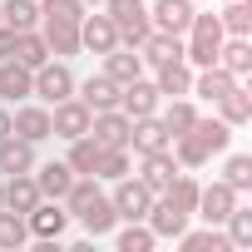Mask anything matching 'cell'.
Listing matches in <instances>:
<instances>
[{
	"instance_id": "obj_38",
	"label": "cell",
	"mask_w": 252,
	"mask_h": 252,
	"mask_svg": "<svg viewBox=\"0 0 252 252\" xmlns=\"http://www.w3.org/2000/svg\"><path fill=\"white\" fill-rule=\"evenodd\" d=\"M124 173H129V144H124V149H104L99 154V163H94V178H124Z\"/></svg>"
},
{
	"instance_id": "obj_2",
	"label": "cell",
	"mask_w": 252,
	"mask_h": 252,
	"mask_svg": "<svg viewBox=\"0 0 252 252\" xmlns=\"http://www.w3.org/2000/svg\"><path fill=\"white\" fill-rule=\"evenodd\" d=\"M109 203H114V213H119V222H144L149 218V208H154V193L139 183V178H114V193H109Z\"/></svg>"
},
{
	"instance_id": "obj_8",
	"label": "cell",
	"mask_w": 252,
	"mask_h": 252,
	"mask_svg": "<svg viewBox=\"0 0 252 252\" xmlns=\"http://www.w3.org/2000/svg\"><path fill=\"white\" fill-rule=\"evenodd\" d=\"M149 25L163 35H188L193 25V0H154L149 5Z\"/></svg>"
},
{
	"instance_id": "obj_31",
	"label": "cell",
	"mask_w": 252,
	"mask_h": 252,
	"mask_svg": "<svg viewBox=\"0 0 252 252\" xmlns=\"http://www.w3.org/2000/svg\"><path fill=\"white\" fill-rule=\"evenodd\" d=\"M198 188H203V183H198L193 173H183V168H178V173H173V183L163 188V198H168L173 208H183V213L193 218V208H198Z\"/></svg>"
},
{
	"instance_id": "obj_32",
	"label": "cell",
	"mask_w": 252,
	"mask_h": 252,
	"mask_svg": "<svg viewBox=\"0 0 252 252\" xmlns=\"http://www.w3.org/2000/svg\"><path fill=\"white\" fill-rule=\"evenodd\" d=\"M178 242H183V252H227V247H232V242H227V232H218L213 222H208L203 232H188V227H183V232H178Z\"/></svg>"
},
{
	"instance_id": "obj_35",
	"label": "cell",
	"mask_w": 252,
	"mask_h": 252,
	"mask_svg": "<svg viewBox=\"0 0 252 252\" xmlns=\"http://www.w3.org/2000/svg\"><path fill=\"white\" fill-rule=\"evenodd\" d=\"M193 119H198V109L188 104V94H178V99H173V104L163 109V129H168V134L178 139V134H188V129H193Z\"/></svg>"
},
{
	"instance_id": "obj_10",
	"label": "cell",
	"mask_w": 252,
	"mask_h": 252,
	"mask_svg": "<svg viewBox=\"0 0 252 252\" xmlns=\"http://www.w3.org/2000/svg\"><path fill=\"white\" fill-rule=\"evenodd\" d=\"M158 99H163V94H158V84H149L144 74H139V79H129V84L119 89V109L129 114V119H144V114H158Z\"/></svg>"
},
{
	"instance_id": "obj_22",
	"label": "cell",
	"mask_w": 252,
	"mask_h": 252,
	"mask_svg": "<svg viewBox=\"0 0 252 252\" xmlns=\"http://www.w3.org/2000/svg\"><path fill=\"white\" fill-rule=\"evenodd\" d=\"M158 69V94H168V99H178V94H188L193 89V64L188 60H168V64H154Z\"/></svg>"
},
{
	"instance_id": "obj_39",
	"label": "cell",
	"mask_w": 252,
	"mask_h": 252,
	"mask_svg": "<svg viewBox=\"0 0 252 252\" xmlns=\"http://www.w3.org/2000/svg\"><path fill=\"white\" fill-rule=\"evenodd\" d=\"M154 242H158V237H154L149 222H129V227L119 232V252H149Z\"/></svg>"
},
{
	"instance_id": "obj_7",
	"label": "cell",
	"mask_w": 252,
	"mask_h": 252,
	"mask_svg": "<svg viewBox=\"0 0 252 252\" xmlns=\"http://www.w3.org/2000/svg\"><path fill=\"white\" fill-rule=\"evenodd\" d=\"M232 208H237V188H227L222 178H218V183H208V188H198V208H193V213H198L203 222L222 227V218H227Z\"/></svg>"
},
{
	"instance_id": "obj_3",
	"label": "cell",
	"mask_w": 252,
	"mask_h": 252,
	"mask_svg": "<svg viewBox=\"0 0 252 252\" xmlns=\"http://www.w3.org/2000/svg\"><path fill=\"white\" fill-rule=\"evenodd\" d=\"M89 104L79 99V94H69V99H60L55 109H50V134L55 139H79V134H89Z\"/></svg>"
},
{
	"instance_id": "obj_21",
	"label": "cell",
	"mask_w": 252,
	"mask_h": 252,
	"mask_svg": "<svg viewBox=\"0 0 252 252\" xmlns=\"http://www.w3.org/2000/svg\"><path fill=\"white\" fill-rule=\"evenodd\" d=\"M218 64H222L232 79H242V74L252 69V40H247V35H232V40H222V45H218Z\"/></svg>"
},
{
	"instance_id": "obj_42",
	"label": "cell",
	"mask_w": 252,
	"mask_h": 252,
	"mask_svg": "<svg viewBox=\"0 0 252 252\" xmlns=\"http://www.w3.org/2000/svg\"><path fill=\"white\" fill-rule=\"evenodd\" d=\"M10 50H15V30L0 25V60H10Z\"/></svg>"
},
{
	"instance_id": "obj_12",
	"label": "cell",
	"mask_w": 252,
	"mask_h": 252,
	"mask_svg": "<svg viewBox=\"0 0 252 252\" xmlns=\"http://www.w3.org/2000/svg\"><path fill=\"white\" fill-rule=\"evenodd\" d=\"M30 94H35V69H25L20 60H0V99L25 104Z\"/></svg>"
},
{
	"instance_id": "obj_27",
	"label": "cell",
	"mask_w": 252,
	"mask_h": 252,
	"mask_svg": "<svg viewBox=\"0 0 252 252\" xmlns=\"http://www.w3.org/2000/svg\"><path fill=\"white\" fill-rule=\"evenodd\" d=\"M104 74H109L114 84H129V79H139V74H144V60H139V50H119V45H114V50L104 55Z\"/></svg>"
},
{
	"instance_id": "obj_34",
	"label": "cell",
	"mask_w": 252,
	"mask_h": 252,
	"mask_svg": "<svg viewBox=\"0 0 252 252\" xmlns=\"http://www.w3.org/2000/svg\"><path fill=\"white\" fill-rule=\"evenodd\" d=\"M99 154H104V149H99V144H94L89 134H79V139H69V158H64V163H69L74 173H94Z\"/></svg>"
},
{
	"instance_id": "obj_37",
	"label": "cell",
	"mask_w": 252,
	"mask_h": 252,
	"mask_svg": "<svg viewBox=\"0 0 252 252\" xmlns=\"http://www.w3.org/2000/svg\"><path fill=\"white\" fill-rule=\"evenodd\" d=\"M222 227H227V242L232 247H252V208H232L227 218H222Z\"/></svg>"
},
{
	"instance_id": "obj_17",
	"label": "cell",
	"mask_w": 252,
	"mask_h": 252,
	"mask_svg": "<svg viewBox=\"0 0 252 252\" xmlns=\"http://www.w3.org/2000/svg\"><path fill=\"white\" fill-rule=\"evenodd\" d=\"M144 222H149V227H154V237H178V232H183V227H188V213H183V208H173V203H168V198H163V193H158V198H154V208H149V218H144Z\"/></svg>"
},
{
	"instance_id": "obj_30",
	"label": "cell",
	"mask_w": 252,
	"mask_h": 252,
	"mask_svg": "<svg viewBox=\"0 0 252 252\" xmlns=\"http://www.w3.org/2000/svg\"><path fill=\"white\" fill-rule=\"evenodd\" d=\"M35 203H40L35 173H10V183H5V208H10V213H30Z\"/></svg>"
},
{
	"instance_id": "obj_43",
	"label": "cell",
	"mask_w": 252,
	"mask_h": 252,
	"mask_svg": "<svg viewBox=\"0 0 252 252\" xmlns=\"http://www.w3.org/2000/svg\"><path fill=\"white\" fill-rule=\"evenodd\" d=\"M10 134V109H0V139Z\"/></svg>"
},
{
	"instance_id": "obj_20",
	"label": "cell",
	"mask_w": 252,
	"mask_h": 252,
	"mask_svg": "<svg viewBox=\"0 0 252 252\" xmlns=\"http://www.w3.org/2000/svg\"><path fill=\"white\" fill-rule=\"evenodd\" d=\"M139 60H144V64H168V60H183V35H163V30H154V35L139 45Z\"/></svg>"
},
{
	"instance_id": "obj_5",
	"label": "cell",
	"mask_w": 252,
	"mask_h": 252,
	"mask_svg": "<svg viewBox=\"0 0 252 252\" xmlns=\"http://www.w3.org/2000/svg\"><path fill=\"white\" fill-rule=\"evenodd\" d=\"M25 222H30V237H40V242H45V237H55V242H60V237H64V227H69V213H64V203H60V198H40V203L25 213Z\"/></svg>"
},
{
	"instance_id": "obj_45",
	"label": "cell",
	"mask_w": 252,
	"mask_h": 252,
	"mask_svg": "<svg viewBox=\"0 0 252 252\" xmlns=\"http://www.w3.org/2000/svg\"><path fill=\"white\" fill-rule=\"evenodd\" d=\"M84 5H89V0H84ZM94 5H104V0H94Z\"/></svg>"
},
{
	"instance_id": "obj_9",
	"label": "cell",
	"mask_w": 252,
	"mask_h": 252,
	"mask_svg": "<svg viewBox=\"0 0 252 252\" xmlns=\"http://www.w3.org/2000/svg\"><path fill=\"white\" fill-rule=\"evenodd\" d=\"M40 35H45V50L55 60L79 55V20H50V15H40Z\"/></svg>"
},
{
	"instance_id": "obj_23",
	"label": "cell",
	"mask_w": 252,
	"mask_h": 252,
	"mask_svg": "<svg viewBox=\"0 0 252 252\" xmlns=\"http://www.w3.org/2000/svg\"><path fill=\"white\" fill-rule=\"evenodd\" d=\"M232 84H237V79H232V74H227L222 64H208V69H198V74H193V89H188V94H198V99L218 104V99H222V94H227Z\"/></svg>"
},
{
	"instance_id": "obj_33",
	"label": "cell",
	"mask_w": 252,
	"mask_h": 252,
	"mask_svg": "<svg viewBox=\"0 0 252 252\" xmlns=\"http://www.w3.org/2000/svg\"><path fill=\"white\" fill-rule=\"evenodd\" d=\"M25 242H30V222H25V213L0 208V247L15 252V247H25Z\"/></svg>"
},
{
	"instance_id": "obj_29",
	"label": "cell",
	"mask_w": 252,
	"mask_h": 252,
	"mask_svg": "<svg viewBox=\"0 0 252 252\" xmlns=\"http://www.w3.org/2000/svg\"><path fill=\"white\" fill-rule=\"evenodd\" d=\"M10 60H20L25 69H40V64L50 60L45 35H40V30H15V50H10Z\"/></svg>"
},
{
	"instance_id": "obj_11",
	"label": "cell",
	"mask_w": 252,
	"mask_h": 252,
	"mask_svg": "<svg viewBox=\"0 0 252 252\" xmlns=\"http://www.w3.org/2000/svg\"><path fill=\"white\" fill-rule=\"evenodd\" d=\"M10 134L25 139V144H45V139H50V109H40V104H20V109L10 114Z\"/></svg>"
},
{
	"instance_id": "obj_14",
	"label": "cell",
	"mask_w": 252,
	"mask_h": 252,
	"mask_svg": "<svg viewBox=\"0 0 252 252\" xmlns=\"http://www.w3.org/2000/svg\"><path fill=\"white\" fill-rule=\"evenodd\" d=\"M129 144H134V154H158V149L173 144V134L163 129V119H158V114H144V119H134Z\"/></svg>"
},
{
	"instance_id": "obj_28",
	"label": "cell",
	"mask_w": 252,
	"mask_h": 252,
	"mask_svg": "<svg viewBox=\"0 0 252 252\" xmlns=\"http://www.w3.org/2000/svg\"><path fill=\"white\" fill-rule=\"evenodd\" d=\"M0 25H10V30H40V0H0Z\"/></svg>"
},
{
	"instance_id": "obj_15",
	"label": "cell",
	"mask_w": 252,
	"mask_h": 252,
	"mask_svg": "<svg viewBox=\"0 0 252 252\" xmlns=\"http://www.w3.org/2000/svg\"><path fill=\"white\" fill-rule=\"evenodd\" d=\"M119 45V30L109 15H84L79 20V50H94V55H109Z\"/></svg>"
},
{
	"instance_id": "obj_25",
	"label": "cell",
	"mask_w": 252,
	"mask_h": 252,
	"mask_svg": "<svg viewBox=\"0 0 252 252\" xmlns=\"http://www.w3.org/2000/svg\"><path fill=\"white\" fill-rule=\"evenodd\" d=\"M74 178H79V173H74L69 163H55V158H50V163L35 173V188H40V198H64Z\"/></svg>"
},
{
	"instance_id": "obj_40",
	"label": "cell",
	"mask_w": 252,
	"mask_h": 252,
	"mask_svg": "<svg viewBox=\"0 0 252 252\" xmlns=\"http://www.w3.org/2000/svg\"><path fill=\"white\" fill-rule=\"evenodd\" d=\"M222 183L237 188V193H247V188H252V158H247V154H232L227 168H222Z\"/></svg>"
},
{
	"instance_id": "obj_24",
	"label": "cell",
	"mask_w": 252,
	"mask_h": 252,
	"mask_svg": "<svg viewBox=\"0 0 252 252\" xmlns=\"http://www.w3.org/2000/svg\"><path fill=\"white\" fill-rule=\"evenodd\" d=\"M188 134L208 149V158H213V154H227V144H232V129H227V124H222V119H203V114L193 119Z\"/></svg>"
},
{
	"instance_id": "obj_18",
	"label": "cell",
	"mask_w": 252,
	"mask_h": 252,
	"mask_svg": "<svg viewBox=\"0 0 252 252\" xmlns=\"http://www.w3.org/2000/svg\"><path fill=\"white\" fill-rule=\"evenodd\" d=\"M0 173H35V144L5 134L0 139Z\"/></svg>"
},
{
	"instance_id": "obj_13",
	"label": "cell",
	"mask_w": 252,
	"mask_h": 252,
	"mask_svg": "<svg viewBox=\"0 0 252 252\" xmlns=\"http://www.w3.org/2000/svg\"><path fill=\"white\" fill-rule=\"evenodd\" d=\"M144 158V173H139V183L158 198L168 183H173V173H178V158H173V149H158V154H139Z\"/></svg>"
},
{
	"instance_id": "obj_16",
	"label": "cell",
	"mask_w": 252,
	"mask_h": 252,
	"mask_svg": "<svg viewBox=\"0 0 252 252\" xmlns=\"http://www.w3.org/2000/svg\"><path fill=\"white\" fill-rule=\"evenodd\" d=\"M74 89H79V99L89 104V114H99V109H119V89H124V84H114V79L99 69V74H89V79L74 84Z\"/></svg>"
},
{
	"instance_id": "obj_4",
	"label": "cell",
	"mask_w": 252,
	"mask_h": 252,
	"mask_svg": "<svg viewBox=\"0 0 252 252\" xmlns=\"http://www.w3.org/2000/svg\"><path fill=\"white\" fill-rule=\"evenodd\" d=\"M129 129H134V119L124 114V109H99L89 119V139L99 149H124V144H129Z\"/></svg>"
},
{
	"instance_id": "obj_19",
	"label": "cell",
	"mask_w": 252,
	"mask_h": 252,
	"mask_svg": "<svg viewBox=\"0 0 252 252\" xmlns=\"http://www.w3.org/2000/svg\"><path fill=\"white\" fill-rule=\"evenodd\" d=\"M218 119L227 124V129H242V124H252V94L242 84H232L222 99H218Z\"/></svg>"
},
{
	"instance_id": "obj_1",
	"label": "cell",
	"mask_w": 252,
	"mask_h": 252,
	"mask_svg": "<svg viewBox=\"0 0 252 252\" xmlns=\"http://www.w3.org/2000/svg\"><path fill=\"white\" fill-rule=\"evenodd\" d=\"M104 15L114 20L119 45H129V50H139V45L154 35V25H149V5H144V0H104Z\"/></svg>"
},
{
	"instance_id": "obj_26",
	"label": "cell",
	"mask_w": 252,
	"mask_h": 252,
	"mask_svg": "<svg viewBox=\"0 0 252 252\" xmlns=\"http://www.w3.org/2000/svg\"><path fill=\"white\" fill-rule=\"evenodd\" d=\"M79 222H84V232H89V237H109V232L119 227V213H114V203L99 193V198H94V203L79 213Z\"/></svg>"
},
{
	"instance_id": "obj_41",
	"label": "cell",
	"mask_w": 252,
	"mask_h": 252,
	"mask_svg": "<svg viewBox=\"0 0 252 252\" xmlns=\"http://www.w3.org/2000/svg\"><path fill=\"white\" fill-rule=\"evenodd\" d=\"M40 15H50V20H84V0H40Z\"/></svg>"
},
{
	"instance_id": "obj_44",
	"label": "cell",
	"mask_w": 252,
	"mask_h": 252,
	"mask_svg": "<svg viewBox=\"0 0 252 252\" xmlns=\"http://www.w3.org/2000/svg\"><path fill=\"white\" fill-rule=\"evenodd\" d=\"M0 208H5V183H0Z\"/></svg>"
},
{
	"instance_id": "obj_6",
	"label": "cell",
	"mask_w": 252,
	"mask_h": 252,
	"mask_svg": "<svg viewBox=\"0 0 252 252\" xmlns=\"http://www.w3.org/2000/svg\"><path fill=\"white\" fill-rule=\"evenodd\" d=\"M35 94H40L45 104L69 99V94H74V74H69V64H64V60H45V64L35 69Z\"/></svg>"
},
{
	"instance_id": "obj_36",
	"label": "cell",
	"mask_w": 252,
	"mask_h": 252,
	"mask_svg": "<svg viewBox=\"0 0 252 252\" xmlns=\"http://www.w3.org/2000/svg\"><path fill=\"white\" fill-rule=\"evenodd\" d=\"M222 35H252V5H247V0H222Z\"/></svg>"
}]
</instances>
